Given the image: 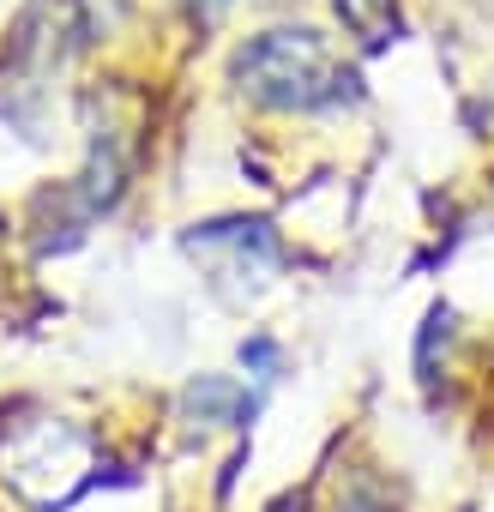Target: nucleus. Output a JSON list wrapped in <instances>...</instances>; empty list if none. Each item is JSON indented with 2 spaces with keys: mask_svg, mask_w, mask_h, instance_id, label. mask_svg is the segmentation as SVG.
<instances>
[{
  "mask_svg": "<svg viewBox=\"0 0 494 512\" xmlns=\"http://www.w3.org/2000/svg\"><path fill=\"white\" fill-rule=\"evenodd\" d=\"M187 410L199 416V422H247L254 416V398H241L229 380H199V386H187Z\"/></svg>",
  "mask_w": 494,
  "mask_h": 512,
  "instance_id": "3",
  "label": "nucleus"
},
{
  "mask_svg": "<svg viewBox=\"0 0 494 512\" xmlns=\"http://www.w3.org/2000/svg\"><path fill=\"white\" fill-rule=\"evenodd\" d=\"M332 7L362 49H386L398 37V0H332Z\"/></svg>",
  "mask_w": 494,
  "mask_h": 512,
  "instance_id": "2",
  "label": "nucleus"
},
{
  "mask_svg": "<svg viewBox=\"0 0 494 512\" xmlns=\"http://www.w3.org/2000/svg\"><path fill=\"white\" fill-rule=\"evenodd\" d=\"M223 7H229V0H193V13H199V19H217Z\"/></svg>",
  "mask_w": 494,
  "mask_h": 512,
  "instance_id": "6",
  "label": "nucleus"
},
{
  "mask_svg": "<svg viewBox=\"0 0 494 512\" xmlns=\"http://www.w3.org/2000/svg\"><path fill=\"white\" fill-rule=\"evenodd\" d=\"M241 362H247V368H260V380H278V344H272V338L241 344Z\"/></svg>",
  "mask_w": 494,
  "mask_h": 512,
  "instance_id": "4",
  "label": "nucleus"
},
{
  "mask_svg": "<svg viewBox=\"0 0 494 512\" xmlns=\"http://www.w3.org/2000/svg\"><path fill=\"white\" fill-rule=\"evenodd\" d=\"M235 85L266 109L308 115V109L344 103L356 73L332 55V43L320 31H266L235 55Z\"/></svg>",
  "mask_w": 494,
  "mask_h": 512,
  "instance_id": "1",
  "label": "nucleus"
},
{
  "mask_svg": "<svg viewBox=\"0 0 494 512\" xmlns=\"http://www.w3.org/2000/svg\"><path fill=\"white\" fill-rule=\"evenodd\" d=\"M266 512H314V506H308V494H284V500H272Z\"/></svg>",
  "mask_w": 494,
  "mask_h": 512,
  "instance_id": "5",
  "label": "nucleus"
}]
</instances>
